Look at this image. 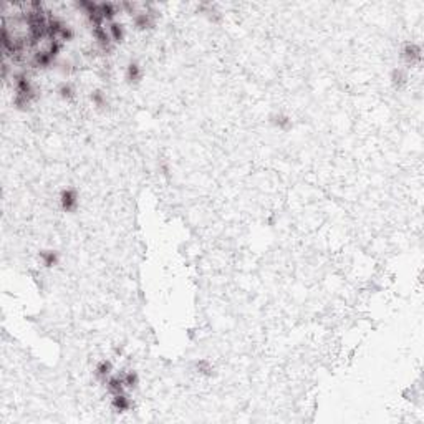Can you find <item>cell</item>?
<instances>
[{
	"label": "cell",
	"mask_w": 424,
	"mask_h": 424,
	"mask_svg": "<svg viewBox=\"0 0 424 424\" xmlns=\"http://www.w3.org/2000/svg\"><path fill=\"white\" fill-rule=\"evenodd\" d=\"M58 203H60L61 211L68 212V214H73V212L78 209V206H80L78 191H76L75 188H63L60 191Z\"/></svg>",
	"instance_id": "obj_1"
},
{
	"label": "cell",
	"mask_w": 424,
	"mask_h": 424,
	"mask_svg": "<svg viewBox=\"0 0 424 424\" xmlns=\"http://www.w3.org/2000/svg\"><path fill=\"white\" fill-rule=\"evenodd\" d=\"M125 78L129 85H138L143 80V66L138 63L136 60H131L126 65L125 70Z\"/></svg>",
	"instance_id": "obj_2"
},
{
	"label": "cell",
	"mask_w": 424,
	"mask_h": 424,
	"mask_svg": "<svg viewBox=\"0 0 424 424\" xmlns=\"http://www.w3.org/2000/svg\"><path fill=\"white\" fill-rule=\"evenodd\" d=\"M38 260L45 268H53L60 262V252L55 249H45L38 254Z\"/></svg>",
	"instance_id": "obj_3"
},
{
	"label": "cell",
	"mask_w": 424,
	"mask_h": 424,
	"mask_svg": "<svg viewBox=\"0 0 424 424\" xmlns=\"http://www.w3.org/2000/svg\"><path fill=\"white\" fill-rule=\"evenodd\" d=\"M133 23L138 30H148L154 27V15L149 12H136L133 15Z\"/></svg>",
	"instance_id": "obj_4"
},
{
	"label": "cell",
	"mask_w": 424,
	"mask_h": 424,
	"mask_svg": "<svg viewBox=\"0 0 424 424\" xmlns=\"http://www.w3.org/2000/svg\"><path fill=\"white\" fill-rule=\"evenodd\" d=\"M113 375V363L110 360H101L98 361L95 366V376L96 380H100L101 383H106V380Z\"/></svg>",
	"instance_id": "obj_5"
},
{
	"label": "cell",
	"mask_w": 424,
	"mask_h": 424,
	"mask_svg": "<svg viewBox=\"0 0 424 424\" xmlns=\"http://www.w3.org/2000/svg\"><path fill=\"white\" fill-rule=\"evenodd\" d=\"M403 58L406 60V63H416L421 60V46L416 43H406L403 48Z\"/></svg>",
	"instance_id": "obj_6"
},
{
	"label": "cell",
	"mask_w": 424,
	"mask_h": 424,
	"mask_svg": "<svg viewBox=\"0 0 424 424\" xmlns=\"http://www.w3.org/2000/svg\"><path fill=\"white\" fill-rule=\"evenodd\" d=\"M108 35H110L111 42L113 43H121L123 40H125V27L116 22V20H113V22L108 23Z\"/></svg>",
	"instance_id": "obj_7"
},
{
	"label": "cell",
	"mask_w": 424,
	"mask_h": 424,
	"mask_svg": "<svg viewBox=\"0 0 424 424\" xmlns=\"http://www.w3.org/2000/svg\"><path fill=\"white\" fill-rule=\"evenodd\" d=\"M111 406L115 408L118 413H126L131 410V400L128 398L126 393H120V395H113Z\"/></svg>",
	"instance_id": "obj_8"
},
{
	"label": "cell",
	"mask_w": 424,
	"mask_h": 424,
	"mask_svg": "<svg viewBox=\"0 0 424 424\" xmlns=\"http://www.w3.org/2000/svg\"><path fill=\"white\" fill-rule=\"evenodd\" d=\"M272 123H273V126L278 128L280 131H288V129L292 128V120L287 115H282V113H278V115L273 116Z\"/></svg>",
	"instance_id": "obj_9"
},
{
	"label": "cell",
	"mask_w": 424,
	"mask_h": 424,
	"mask_svg": "<svg viewBox=\"0 0 424 424\" xmlns=\"http://www.w3.org/2000/svg\"><path fill=\"white\" fill-rule=\"evenodd\" d=\"M56 93H58V96L60 98H63V100H71V98H75V95H76V90H75V86L71 85V83H68V81H65V83H61L60 86H58V90H56Z\"/></svg>",
	"instance_id": "obj_10"
},
{
	"label": "cell",
	"mask_w": 424,
	"mask_h": 424,
	"mask_svg": "<svg viewBox=\"0 0 424 424\" xmlns=\"http://www.w3.org/2000/svg\"><path fill=\"white\" fill-rule=\"evenodd\" d=\"M123 381H125V386L126 390H134L138 385H139V376L136 371H126V373H123Z\"/></svg>",
	"instance_id": "obj_11"
},
{
	"label": "cell",
	"mask_w": 424,
	"mask_h": 424,
	"mask_svg": "<svg viewBox=\"0 0 424 424\" xmlns=\"http://www.w3.org/2000/svg\"><path fill=\"white\" fill-rule=\"evenodd\" d=\"M90 100H91V103H93V105H95L96 108H103V106L106 105V96H105V93H103L101 90L91 91Z\"/></svg>",
	"instance_id": "obj_12"
},
{
	"label": "cell",
	"mask_w": 424,
	"mask_h": 424,
	"mask_svg": "<svg viewBox=\"0 0 424 424\" xmlns=\"http://www.w3.org/2000/svg\"><path fill=\"white\" fill-rule=\"evenodd\" d=\"M391 80H393V83H395L396 86H401L406 81L405 71H403V70H395V71H393V75H391Z\"/></svg>",
	"instance_id": "obj_13"
},
{
	"label": "cell",
	"mask_w": 424,
	"mask_h": 424,
	"mask_svg": "<svg viewBox=\"0 0 424 424\" xmlns=\"http://www.w3.org/2000/svg\"><path fill=\"white\" fill-rule=\"evenodd\" d=\"M198 371H199L201 375L211 376V375H212V365L209 363V361H206V360L199 361V363H198Z\"/></svg>",
	"instance_id": "obj_14"
}]
</instances>
